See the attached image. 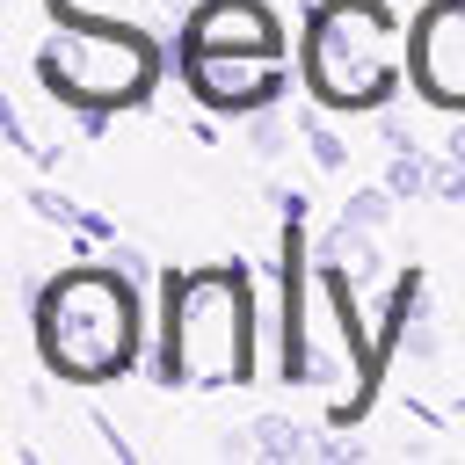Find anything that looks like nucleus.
Returning <instances> with one entry per match:
<instances>
[{"label": "nucleus", "instance_id": "obj_6", "mask_svg": "<svg viewBox=\"0 0 465 465\" xmlns=\"http://www.w3.org/2000/svg\"><path fill=\"white\" fill-rule=\"evenodd\" d=\"M407 73L421 102L465 116V0H429L407 29Z\"/></svg>", "mask_w": 465, "mask_h": 465}, {"label": "nucleus", "instance_id": "obj_10", "mask_svg": "<svg viewBox=\"0 0 465 465\" xmlns=\"http://www.w3.org/2000/svg\"><path fill=\"white\" fill-rule=\"evenodd\" d=\"M298 138H305V153H312L320 174H349V145H341V131L327 116H298Z\"/></svg>", "mask_w": 465, "mask_h": 465}, {"label": "nucleus", "instance_id": "obj_16", "mask_svg": "<svg viewBox=\"0 0 465 465\" xmlns=\"http://www.w3.org/2000/svg\"><path fill=\"white\" fill-rule=\"evenodd\" d=\"M378 138H385V153H414V131H407V116H392V109H378Z\"/></svg>", "mask_w": 465, "mask_h": 465}, {"label": "nucleus", "instance_id": "obj_15", "mask_svg": "<svg viewBox=\"0 0 465 465\" xmlns=\"http://www.w3.org/2000/svg\"><path fill=\"white\" fill-rule=\"evenodd\" d=\"M407 305H414V298H407ZM407 305H400V334H407V356H421V363H429V356H436V334H429V320H407Z\"/></svg>", "mask_w": 465, "mask_h": 465}, {"label": "nucleus", "instance_id": "obj_11", "mask_svg": "<svg viewBox=\"0 0 465 465\" xmlns=\"http://www.w3.org/2000/svg\"><path fill=\"white\" fill-rule=\"evenodd\" d=\"M29 211H36V218H51V225H80V232H94V240H109V218H94V211H80V203H65L58 189H29Z\"/></svg>", "mask_w": 465, "mask_h": 465}, {"label": "nucleus", "instance_id": "obj_3", "mask_svg": "<svg viewBox=\"0 0 465 465\" xmlns=\"http://www.w3.org/2000/svg\"><path fill=\"white\" fill-rule=\"evenodd\" d=\"M400 80L385 0H320L305 15V87L320 109H385Z\"/></svg>", "mask_w": 465, "mask_h": 465}, {"label": "nucleus", "instance_id": "obj_12", "mask_svg": "<svg viewBox=\"0 0 465 465\" xmlns=\"http://www.w3.org/2000/svg\"><path fill=\"white\" fill-rule=\"evenodd\" d=\"M131 7H153V0H51L58 22H131Z\"/></svg>", "mask_w": 465, "mask_h": 465}, {"label": "nucleus", "instance_id": "obj_13", "mask_svg": "<svg viewBox=\"0 0 465 465\" xmlns=\"http://www.w3.org/2000/svg\"><path fill=\"white\" fill-rule=\"evenodd\" d=\"M392 203H400V196H392L385 182H371V189H349V203H341V218H356V225H371V232H378V225L392 218Z\"/></svg>", "mask_w": 465, "mask_h": 465}, {"label": "nucleus", "instance_id": "obj_4", "mask_svg": "<svg viewBox=\"0 0 465 465\" xmlns=\"http://www.w3.org/2000/svg\"><path fill=\"white\" fill-rule=\"evenodd\" d=\"M36 80L58 102H87V109H124L153 94V36L116 29V22H80L58 29L51 44H36Z\"/></svg>", "mask_w": 465, "mask_h": 465}, {"label": "nucleus", "instance_id": "obj_2", "mask_svg": "<svg viewBox=\"0 0 465 465\" xmlns=\"http://www.w3.org/2000/svg\"><path fill=\"white\" fill-rule=\"evenodd\" d=\"M174 385L225 392L254 371V291L247 269H196L167 291V363Z\"/></svg>", "mask_w": 465, "mask_h": 465}, {"label": "nucleus", "instance_id": "obj_5", "mask_svg": "<svg viewBox=\"0 0 465 465\" xmlns=\"http://www.w3.org/2000/svg\"><path fill=\"white\" fill-rule=\"evenodd\" d=\"M182 80L211 116H254L283 94V51H182Z\"/></svg>", "mask_w": 465, "mask_h": 465}, {"label": "nucleus", "instance_id": "obj_17", "mask_svg": "<svg viewBox=\"0 0 465 465\" xmlns=\"http://www.w3.org/2000/svg\"><path fill=\"white\" fill-rule=\"evenodd\" d=\"M450 160H465V124H450V145H443Z\"/></svg>", "mask_w": 465, "mask_h": 465}, {"label": "nucleus", "instance_id": "obj_7", "mask_svg": "<svg viewBox=\"0 0 465 465\" xmlns=\"http://www.w3.org/2000/svg\"><path fill=\"white\" fill-rule=\"evenodd\" d=\"M182 51H283L262 0H196L182 15Z\"/></svg>", "mask_w": 465, "mask_h": 465}, {"label": "nucleus", "instance_id": "obj_9", "mask_svg": "<svg viewBox=\"0 0 465 465\" xmlns=\"http://www.w3.org/2000/svg\"><path fill=\"white\" fill-rule=\"evenodd\" d=\"M385 189L400 196V203H414V196H436V160L414 145V153H392V167H385Z\"/></svg>", "mask_w": 465, "mask_h": 465}, {"label": "nucleus", "instance_id": "obj_1", "mask_svg": "<svg viewBox=\"0 0 465 465\" xmlns=\"http://www.w3.org/2000/svg\"><path fill=\"white\" fill-rule=\"evenodd\" d=\"M138 276H109V269H65L29 298V327L36 349L51 363V378L65 385H109L138 363Z\"/></svg>", "mask_w": 465, "mask_h": 465}, {"label": "nucleus", "instance_id": "obj_8", "mask_svg": "<svg viewBox=\"0 0 465 465\" xmlns=\"http://www.w3.org/2000/svg\"><path fill=\"white\" fill-rule=\"evenodd\" d=\"M247 436H254V458H269V465H298V458H312V450H320L291 414H254V421H247Z\"/></svg>", "mask_w": 465, "mask_h": 465}, {"label": "nucleus", "instance_id": "obj_14", "mask_svg": "<svg viewBox=\"0 0 465 465\" xmlns=\"http://www.w3.org/2000/svg\"><path fill=\"white\" fill-rule=\"evenodd\" d=\"M283 138H291V131H283V116H276V102L247 116V145H254V160H276V153H283Z\"/></svg>", "mask_w": 465, "mask_h": 465}]
</instances>
